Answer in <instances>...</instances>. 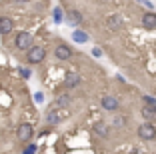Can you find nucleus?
I'll return each mask as SVG.
<instances>
[{
	"label": "nucleus",
	"instance_id": "2eb2a0df",
	"mask_svg": "<svg viewBox=\"0 0 156 154\" xmlns=\"http://www.w3.org/2000/svg\"><path fill=\"white\" fill-rule=\"evenodd\" d=\"M70 100H72V98H70L68 94H60L58 100H56V106H68V104H70Z\"/></svg>",
	"mask_w": 156,
	"mask_h": 154
},
{
	"label": "nucleus",
	"instance_id": "4468645a",
	"mask_svg": "<svg viewBox=\"0 0 156 154\" xmlns=\"http://www.w3.org/2000/svg\"><path fill=\"white\" fill-rule=\"evenodd\" d=\"M46 122H48V124H58V122H60V116H58L56 112H52V110H50V112L46 114Z\"/></svg>",
	"mask_w": 156,
	"mask_h": 154
},
{
	"label": "nucleus",
	"instance_id": "39448f33",
	"mask_svg": "<svg viewBox=\"0 0 156 154\" xmlns=\"http://www.w3.org/2000/svg\"><path fill=\"white\" fill-rule=\"evenodd\" d=\"M54 56L58 60H68V58H72V48L66 44H58L54 48Z\"/></svg>",
	"mask_w": 156,
	"mask_h": 154
},
{
	"label": "nucleus",
	"instance_id": "20e7f679",
	"mask_svg": "<svg viewBox=\"0 0 156 154\" xmlns=\"http://www.w3.org/2000/svg\"><path fill=\"white\" fill-rule=\"evenodd\" d=\"M138 136H140L142 140H154L156 138V128L152 126L150 122H144V124H140V128H138Z\"/></svg>",
	"mask_w": 156,
	"mask_h": 154
},
{
	"label": "nucleus",
	"instance_id": "6e6552de",
	"mask_svg": "<svg viewBox=\"0 0 156 154\" xmlns=\"http://www.w3.org/2000/svg\"><path fill=\"white\" fill-rule=\"evenodd\" d=\"M142 24H144V28H148V30L156 28V14H154V12L142 14Z\"/></svg>",
	"mask_w": 156,
	"mask_h": 154
},
{
	"label": "nucleus",
	"instance_id": "9b49d317",
	"mask_svg": "<svg viewBox=\"0 0 156 154\" xmlns=\"http://www.w3.org/2000/svg\"><path fill=\"white\" fill-rule=\"evenodd\" d=\"M106 24H108L110 30H120V28H122V20H120V16H110V18L106 20Z\"/></svg>",
	"mask_w": 156,
	"mask_h": 154
},
{
	"label": "nucleus",
	"instance_id": "0eeeda50",
	"mask_svg": "<svg viewBox=\"0 0 156 154\" xmlns=\"http://www.w3.org/2000/svg\"><path fill=\"white\" fill-rule=\"evenodd\" d=\"M14 30V22L8 18V16H0V34L2 36H6V34H10V32Z\"/></svg>",
	"mask_w": 156,
	"mask_h": 154
},
{
	"label": "nucleus",
	"instance_id": "423d86ee",
	"mask_svg": "<svg viewBox=\"0 0 156 154\" xmlns=\"http://www.w3.org/2000/svg\"><path fill=\"white\" fill-rule=\"evenodd\" d=\"M80 82H82V76H80V74L68 72L66 78H64V86L66 88H76V86H80Z\"/></svg>",
	"mask_w": 156,
	"mask_h": 154
},
{
	"label": "nucleus",
	"instance_id": "ddd939ff",
	"mask_svg": "<svg viewBox=\"0 0 156 154\" xmlns=\"http://www.w3.org/2000/svg\"><path fill=\"white\" fill-rule=\"evenodd\" d=\"M72 38H74V42H80V44H82V42H88V34L82 32V30H76L72 34Z\"/></svg>",
	"mask_w": 156,
	"mask_h": 154
},
{
	"label": "nucleus",
	"instance_id": "9d476101",
	"mask_svg": "<svg viewBox=\"0 0 156 154\" xmlns=\"http://www.w3.org/2000/svg\"><path fill=\"white\" fill-rule=\"evenodd\" d=\"M66 18H68L70 24H80L82 22V14L78 12V10H68L66 12Z\"/></svg>",
	"mask_w": 156,
	"mask_h": 154
},
{
	"label": "nucleus",
	"instance_id": "f257e3e1",
	"mask_svg": "<svg viewBox=\"0 0 156 154\" xmlns=\"http://www.w3.org/2000/svg\"><path fill=\"white\" fill-rule=\"evenodd\" d=\"M32 42H34V36L30 32H18L16 38H14V46L18 50H30L32 48Z\"/></svg>",
	"mask_w": 156,
	"mask_h": 154
},
{
	"label": "nucleus",
	"instance_id": "1a4fd4ad",
	"mask_svg": "<svg viewBox=\"0 0 156 154\" xmlns=\"http://www.w3.org/2000/svg\"><path fill=\"white\" fill-rule=\"evenodd\" d=\"M102 108L112 112V110L118 108V100H116L114 96H104V98H102Z\"/></svg>",
	"mask_w": 156,
	"mask_h": 154
},
{
	"label": "nucleus",
	"instance_id": "dca6fc26",
	"mask_svg": "<svg viewBox=\"0 0 156 154\" xmlns=\"http://www.w3.org/2000/svg\"><path fill=\"white\" fill-rule=\"evenodd\" d=\"M94 132H96L98 136H106L108 134V128H106L104 124H96V126H94Z\"/></svg>",
	"mask_w": 156,
	"mask_h": 154
},
{
	"label": "nucleus",
	"instance_id": "7ed1b4c3",
	"mask_svg": "<svg viewBox=\"0 0 156 154\" xmlns=\"http://www.w3.org/2000/svg\"><path fill=\"white\" fill-rule=\"evenodd\" d=\"M16 136H18L20 142H28L34 136V126H32V124H28V122H22L18 126V130H16Z\"/></svg>",
	"mask_w": 156,
	"mask_h": 154
},
{
	"label": "nucleus",
	"instance_id": "6ab92c4d",
	"mask_svg": "<svg viewBox=\"0 0 156 154\" xmlns=\"http://www.w3.org/2000/svg\"><path fill=\"white\" fill-rule=\"evenodd\" d=\"M144 102H146V104H154L156 106V100L152 98V96H144Z\"/></svg>",
	"mask_w": 156,
	"mask_h": 154
},
{
	"label": "nucleus",
	"instance_id": "f3484780",
	"mask_svg": "<svg viewBox=\"0 0 156 154\" xmlns=\"http://www.w3.org/2000/svg\"><path fill=\"white\" fill-rule=\"evenodd\" d=\"M34 152H36V144H28L26 148L22 150V154H34Z\"/></svg>",
	"mask_w": 156,
	"mask_h": 154
},
{
	"label": "nucleus",
	"instance_id": "aec40b11",
	"mask_svg": "<svg viewBox=\"0 0 156 154\" xmlns=\"http://www.w3.org/2000/svg\"><path fill=\"white\" fill-rule=\"evenodd\" d=\"M12 4H28V2H32V0H10Z\"/></svg>",
	"mask_w": 156,
	"mask_h": 154
},
{
	"label": "nucleus",
	"instance_id": "f8f14e48",
	"mask_svg": "<svg viewBox=\"0 0 156 154\" xmlns=\"http://www.w3.org/2000/svg\"><path fill=\"white\" fill-rule=\"evenodd\" d=\"M142 116L146 118V120H150V118H156V106L154 104H146L142 108Z\"/></svg>",
	"mask_w": 156,
	"mask_h": 154
},
{
	"label": "nucleus",
	"instance_id": "f03ea898",
	"mask_svg": "<svg viewBox=\"0 0 156 154\" xmlns=\"http://www.w3.org/2000/svg\"><path fill=\"white\" fill-rule=\"evenodd\" d=\"M44 56H46V50L42 48V46H32V48L28 50L26 60L30 64H38V62H42V60H44Z\"/></svg>",
	"mask_w": 156,
	"mask_h": 154
},
{
	"label": "nucleus",
	"instance_id": "a211bd4d",
	"mask_svg": "<svg viewBox=\"0 0 156 154\" xmlns=\"http://www.w3.org/2000/svg\"><path fill=\"white\" fill-rule=\"evenodd\" d=\"M54 22H62V10L54 8Z\"/></svg>",
	"mask_w": 156,
	"mask_h": 154
},
{
	"label": "nucleus",
	"instance_id": "412c9836",
	"mask_svg": "<svg viewBox=\"0 0 156 154\" xmlns=\"http://www.w3.org/2000/svg\"><path fill=\"white\" fill-rule=\"evenodd\" d=\"M92 54L98 58V56H102V50H100V48H94V50H92Z\"/></svg>",
	"mask_w": 156,
	"mask_h": 154
},
{
	"label": "nucleus",
	"instance_id": "4be33fe9",
	"mask_svg": "<svg viewBox=\"0 0 156 154\" xmlns=\"http://www.w3.org/2000/svg\"><path fill=\"white\" fill-rule=\"evenodd\" d=\"M20 74H22L24 78H28V76H30V72H28V70H20Z\"/></svg>",
	"mask_w": 156,
	"mask_h": 154
}]
</instances>
